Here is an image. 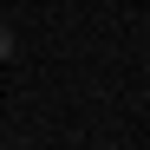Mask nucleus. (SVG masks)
Wrapping results in <instances>:
<instances>
[{"instance_id":"1","label":"nucleus","mask_w":150,"mask_h":150,"mask_svg":"<svg viewBox=\"0 0 150 150\" xmlns=\"http://www.w3.org/2000/svg\"><path fill=\"white\" fill-rule=\"evenodd\" d=\"M7 52H13V33H7V26H0V59H7Z\"/></svg>"}]
</instances>
